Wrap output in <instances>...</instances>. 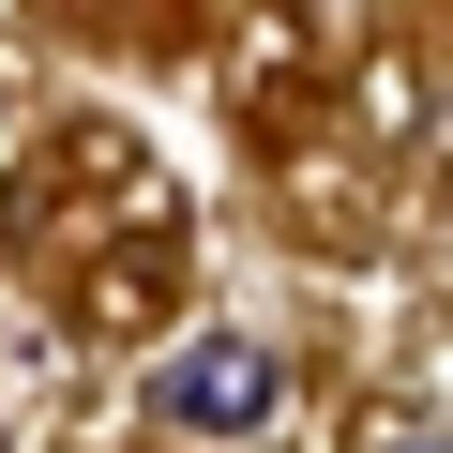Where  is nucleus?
Wrapping results in <instances>:
<instances>
[{
  "label": "nucleus",
  "instance_id": "f257e3e1",
  "mask_svg": "<svg viewBox=\"0 0 453 453\" xmlns=\"http://www.w3.org/2000/svg\"><path fill=\"white\" fill-rule=\"evenodd\" d=\"M151 408H166L181 438H273V408H288V363H273L257 333H196V348H166Z\"/></svg>",
  "mask_w": 453,
  "mask_h": 453
},
{
  "label": "nucleus",
  "instance_id": "f03ea898",
  "mask_svg": "<svg viewBox=\"0 0 453 453\" xmlns=\"http://www.w3.org/2000/svg\"><path fill=\"white\" fill-rule=\"evenodd\" d=\"M363 453H453V438H438V423H393V438H363Z\"/></svg>",
  "mask_w": 453,
  "mask_h": 453
}]
</instances>
